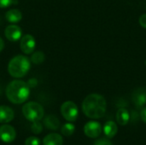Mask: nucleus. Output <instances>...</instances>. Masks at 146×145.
Instances as JSON below:
<instances>
[{
	"mask_svg": "<svg viewBox=\"0 0 146 145\" xmlns=\"http://www.w3.org/2000/svg\"><path fill=\"white\" fill-rule=\"evenodd\" d=\"M140 118L144 123L146 124V108H144L140 112Z\"/></svg>",
	"mask_w": 146,
	"mask_h": 145,
	"instance_id": "24",
	"label": "nucleus"
},
{
	"mask_svg": "<svg viewBox=\"0 0 146 145\" xmlns=\"http://www.w3.org/2000/svg\"><path fill=\"white\" fill-rule=\"evenodd\" d=\"M139 24L141 25L142 27L146 28V14H143L139 17Z\"/></svg>",
	"mask_w": 146,
	"mask_h": 145,
	"instance_id": "23",
	"label": "nucleus"
},
{
	"mask_svg": "<svg viewBox=\"0 0 146 145\" xmlns=\"http://www.w3.org/2000/svg\"><path fill=\"white\" fill-rule=\"evenodd\" d=\"M31 130L33 133L38 134L43 131V126L39 121H35V122H33V125L31 126Z\"/></svg>",
	"mask_w": 146,
	"mask_h": 145,
	"instance_id": "19",
	"label": "nucleus"
},
{
	"mask_svg": "<svg viewBox=\"0 0 146 145\" xmlns=\"http://www.w3.org/2000/svg\"><path fill=\"white\" fill-rule=\"evenodd\" d=\"M22 18L21 12L17 9H11L8 10L5 14V19L10 23H17Z\"/></svg>",
	"mask_w": 146,
	"mask_h": 145,
	"instance_id": "14",
	"label": "nucleus"
},
{
	"mask_svg": "<svg viewBox=\"0 0 146 145\" xmlns=\"http://www.w3.org/2000/svg\"><path fill=\"white\" fill-rule=\"evenodd\" d=\"M93 145H113L112 143L108 138H101L97 141H95Z\"/></svg>",
	"mask_w": 146,
	"mask_h": 145,
	"instance_id": "21",
	"label": "nucleus"
},
{
	"mask_svg": "<svg viewBox=\"0 0 146 145\" xmlns=\"http://www.w3.org/2000/svg\"><path fill=\"white\" fill-rule=\"evenodd\" d=\"M61 113L63 118L69 122L75 121L79 115L77 105L71 101H67L62 103L61 106Z\"/></svg>",
	"mask_w": 146,
	"mask_h": 145,
	"instance_id": "5",
	"label": "nucleus"
},
{
	"mask_svg": "<svg viewBox=\"0 0 146 145\" xmlns=\"http://www.w3.org/2000/svg\"><path fill=\"white\" fill-rule=\"evenodd\" d=\"M25 145H40V139L37 137H29L26 139Z\"/></svg>",
	"mask_w": 146,
	"mask_h": 145,
	"instance_id": "20",
	"label": "nucleus"
},
{
	"mask_svg": "<svg viewBox=\"0 0 146 145\" xmlns=\"http://www.w3.org/2000/svg\"><path fill=\"white\" fill-rule=\"evenodd\" d=\"M21 29L16 25H9L4 30V36L10 42H16L21 38Z\"/></svg>",
	"mask_w": 146,
	"mask_h": 145,
	"instance_id": "9",
	"label": "nucleus"
},
{
	"mask_svg": "<svg viewBox=\"0 0 146 145\" xmlns=\"http://www.w3.org/2000/svg\"><path fill=\"white\" fill-rule=\"evenodd\" d=\"M14 119V111L11 108L1 105L0 106V123L6 124Z\"/></svg>",
	"mask_w": 146,
	"mask_h": 145,
	"instance_id": "11",
	"label": "nucleus"
},
{
	"mask_svg": "<svg viewBox=\"0 0 146 145\" xmlns=\"http://www.w3.org/2000/svg\"><path fill=\"white\" fill-rule=\"evenodd\" d=\"M74 130H75V127L72 123H67L62 126L61 131L64 136H71L74 132Z\"/></svg>",
	"mask_w": 146,
	"mask_h": 145,
	"instance_id": "18",
	"label": "nucleus"
},
{
	"mask_svg": "<svg viewBox=\"0 0 146 145\" xmlns=\"http://www.w3.org/2000/svg\"><path fill=\"white\" fill-rule=\"evenodd\" d=\"M133 101L138 109H142L146 104V90L137 89L133 93Z\"/></svg>",
	"mask_w": 146,
	"mask_h": 145,
	"instance_id": "10",
	"label": "nucleus"
},
{
	"mask_svg": "<svg viewBox=\"0 0 146 145\" xmlns=\"http://www.w3.org/2000/svg\"><path fill=\"white\" fill-rule=\"evenodd\" d=\"M16 137L15 130L9 125H3L0 126V139L3 143H11Z\"/></svg>",
	"mask_w": 146,
	"mask_h": 145,
	"instance_id": "7",
	"label": "nucleus"
},
{
	"mask_svg": "<svg viewBox=\"0 0 146 145\" xmlns=\"http://www.w3.org/2000/svg\"><path fill=\"white\" fill-rule=\"evenodd\" d=\"M118 132V127L115 122L110 121H107L104 126V132L108 138H113Z\"/></svg>",
	"mask_w": 146,
	"mask_h": 145,
	"instance_id": "13",
	"label": "nucleus"
},
{
	"mask_svg": "<svg viewBox=\"0 0 146 145\" xmlns=\"http://www.w3.org/2000/svg\"><path fill=\"white\" fill-rule=\"evenodd\" d=\"M44 125L50 130H57L60 127V121L56 116L50 115L44 118Z\"/></svg>",
	"mask_w": 146,
	"mask_h": 145,
	"instance_id": "15",
	"label": "nucleus"
},
{
	"mask_svg": "<svg viewBox=\"0 0 146 145\" xmlns=\"http://www.w3.org/2000/svg\"><path fill=\"white\" fill-rule=\"evenodd\" d=\"M3 48H4V42H3V40L0 38V52L3 50Z\"/></svg>",
	"mask_w": 146,
	"mask_h": 145,
	"instance_id": "25",
	"label": "nucleus"
},
{
	"mask_svg": "<svg viewBox=\"0 0 146 145\" xmlns=\"http://www.w3.org/2000/svg\"><path fill=\"white\" fill-rule=\"evenodd\" d=\"M13 3V0H0V8L4 9L10 6Z\"/></svg>",
	"mask_w": 146,
	"mask_h": 145,
	"instance_id": "22",
	"label": "nucleus"
},
{
	"mask_svg": "<svg viewBox=\"0 0 146 145\" xmlns=\"http://www.w3.org/2000/svg\"><path fill=\"white\" fill-rule=\"evenodd\" d=\"M5 92L9 102L15 104H21L27 100L30 94V87L27 83L15 79L7 85Z\"/></svg>",
	"mask_w": 146,
	"mask_h": 145,
	"instance_id": "2",
	"label": "nucleus"
},
{
	"mask_svg": "<svg viewBox=\"0 0 146 145\" xmlns=\"http://www.w3.org/2000/svg\"><path fill=\"white\" fill-rule=\"evenodd\" d=\"M35 38L31 34H26L21 37L20 41V47L24 54H32L35 49Z\"/></svg>",
	"mask_w": 146,
	"mask_h": 145,
	"instance_id": "6",
	"label": "nucleus"
},
{
	"mask_svg": "<svg viewBox=\"0 0 146 145\" xmlns=\"http://www.w3.org/2000/svg\"><path fill=\"white\" fill-rule=\"evenodd\" d=\"M44 61V54L42 51H36L31 56V62L34 64H40Z\"/></svg>",
	"mask_w": 146,
	"mask_h": 145,
	"instance_id": "17",
	"label": "nucleus"
},
{
	"mask_svg": "<svg viewBox=\"0 0 146 145\" xmlns=\"http://www.w3.org/2000/svg\"><path fill=\"white\" fill-rule=\"evenodd\" d=\"M106 100L99 94L88 95L82 103L84 114L91 119H100L104 117L106 112Z\"/></svg>",
	"mask_w": 146,
	"mask_h": 145,
	"instance_id": "1",
	"label": "nucleus"
},
{
	"mask_svg": "<svg viewBox=\"0 0 146 145\" xmlns=\"http://www.w3.org/2000/svg\"><path fill=\"white\" fill-rule=\"evenodd\" d=\"M22 114L27 121L35 122L42 120L44 111L41 104L36 102H29L22 107Z\"/></svg>",
	"mask_w": 146,
	"mask_h": 145,
	"instance_id": "4",
	"label": "nucleus"
},
{
	"mask_svg": "<svg viewBox=\"0 0 146 145\" xmlns=\"http://www.w3.org/2000/svg\"><path fill=\"white\" fill-rule=\"evenodd\" d=\"M63 139L61 135L57 133H50L44 137L43 140L44 145H62Z\"/></svg>",
	"mask_w": 146,
	"mask_h": 145,
	"instance_id": "12",
	"label": "nucleus"
},
{
	"mask_svg": "<svg viewBox=\"0 0 146 145\" xmlns=\"http://www.w3.org/2000/svg\"><path fill=\"white\" fill-rule=\"evenodd\" d=\"M84 132L87 137H89L91 138H96L101 134L102 126H101L100 123H98L97 121H90L85 125Z\"/></svg>",
	"mask_w": 146,
	"mask_h": 145,
	"instance_id": "8",
	"label": "nucleus"
},
{
	"mask_svg": "<svg viewBox=\"0 0 146 145\" xmlns=\"http://www.w3.org/2000/svg\"><path fill=\"white\" fill-rule=\"evenodd\" d=\"M31 67L29 59L25 56H15L13 57L8 65V71L13 78H23L29 71Z\"/></svg>",
	"mask_w": 146,
	"mask_h": 145,
	"instance_id": "3",
	"label": "nucleus"
},
{
	"mask_svg": "<svg viewBox=\"0 0 146 145\" xmlns=\"http://www.w3.org/2000/svg\"><path fill=\"white\" fill-rule=\"evenodd\" d=\"M130 120V115L126 109H120L116 114V121L121 126H126Z\"/></svg>",
	"mask_w": 146,
	"mask_h": 145,
	"instance_id": "16",
	"label": "nucleus"
}]
</instances>
